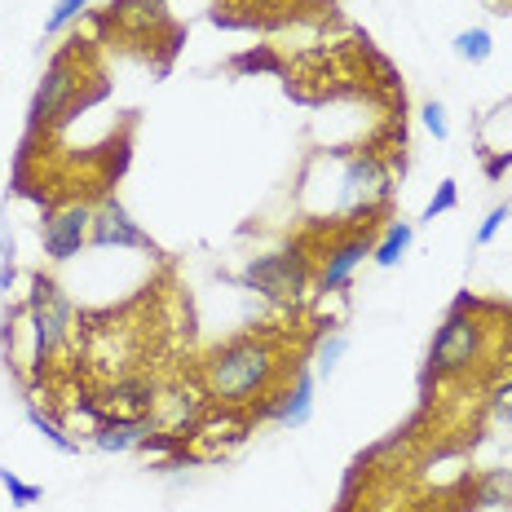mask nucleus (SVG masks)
<instances>
[{"label": "nucleus", "instance_id": "nucleus-1", "mask_svg": "<svg viewBox=\"0 0 512 512\" xmlns=\"http://www.w3.org/2000/svg\"><path fill=\"white\" fill-rule=\"evenodd\" d=\"M279 376H283V345L270 336L226 340L199 367L204 393L221 407H252L256 398H270Z\"/></svg>", "mask_w": 512, "mask_h": 512}, {"label": "nucleus", "instance_id": "nucleus-2", "mask_svg": "<svg viewBox=\"0 0 512 512\" xmlns=\"http://www.w3.org/2000/svg\"><path fill=\"white\" fill-rule=\"evenodd\" d=\"M490 349V323L473 314V301H464L442 318L437 327L433 345H429V376L437 380H455V376H468V371L482 367Z\"/></svg>", "mask_w": 512, "mask_h": 512}, {"label": "nucleus", "instance_id": "nucleus-3", "mask_svg": "<svg viewBox=\"0 0 512 512\" xmlns=\"http://www.w3.org/2000/svg\"><path fill=\"white\" fill-rule=\"evenodd\" d=\"M27 327H31V362L45 367L49 358H58L67 349L71 332H76V305L62 292L49 274H31V292H27Z\"/></svg>", "mask_w": 512, "mask_h": 512}, {"label": "nucleus", "instance_id": "nucleus-4", "mask_svg": "<svg viewBox=\"0 0 512 512\" xmlns=\"http://www.w3.org/2000/svg\"><path fill=\"white\" fill-rule=\"evenodd\" d=\"M314 274H318L314 261H309L305 248L296 243V248L252 256V261L243 265L239 283L248 287V292H261L265 301H274V305H301L309 296V287H314Z\"/></svg>", "mask_w": 512, "mask_h": 512}, {"label": "nucleus", "instance_id": "nucleus-5", "mask_svg": "<svg viewBox=\"0 0 512 512\" xmlns=\"http://www.w3.org/2000/svg\"><path fill=\"white\" fill-rule=\"evenodd\" d=\"M80 49H62L58 58L45 67V80H40L36 98H31V111H27V137H40L49 128H58L67 120L71 102L80 93Z\"/></svg>", "mask_w": 512, "mask_h": 512}, {"label": "nucleus", "instance_id": "nucleus-6", "mask_svg": "<svg viewBox=\"0 0 512 512\" xmlns=\"http://www.w3.org/2000/svg\"><path fill=\"white\" fill-rule=\"evenodd\" d=\"M389 195H393L389 168H384L376 155L371 151L345 155V177H340V212H345V217L371 221L389 204Z\"/></svg>", "mask_w": 512, "mask_h": 512}, {"label": "nucleus", "instance_id": "nucleus-7", "mask_svg": "<svg viewBox=\"0 0 512 512\" xmlns=\"http://www.w3.org/2000/svg\"><path fill=\"white\" fill-rule=\"evenodd\" d=\"M89 226H93V204H58L40 221V243H45L49 261H76L89 248Z\"/></svg>", "mask_w": 512, "mask_h": 512}, {"label": "nucleus", "instance_id": "nucleus-8", "mask_svg": "<svg viewBox=\"0 0 512 512\" xmlns=\"http://www.w3.org/2000/svg\"><path fill=\"white\" fill-rule=\"evenodd\" d=\"M371 248H376V239L367 234V226L354 230V234H345V239H336L332 248L323 252V261H318L314 287H318V292H340V287L354 279L358 265L371 256Z\"/></svg>", "mask_w": 512, "mask_h": 512}, {"label": "nucleus", "instance_id": "nucleus-9", "mask_svg": "<svg viewBox=\"0 0 512 512\" xmlns=\"http://www.w3.org/2000/svg\"><path fill=\"white\" fill-rule=\"evenodd\" d=\"M89 248H133V252H151V239L146 230L128 217V208L120 199H102L93 208V226H89Z\"/></svg>", "mask_w": 512, "mask_h": 512}, {"label": "nucleus", "instance_id": "nucleus-10", "mask_svg": "<svg viewBox=\"0 0 512 512\" xmlns=\"http://www.w3.org/2000/svg\"><path fill=\"white\" fill-rule=\"evenodd\" d=\"M93 446L106 455H124L137 451L155 437V415H106L102 424H93Z\"/></svg>", "mask_w": 512, "mask_h": 512}, {"label": "nucleus", "instance_id": "nucleus-11", "mask_svg": "<svg viewBox=\"0 0 512 512\" xmlns=\"http://www.w3.org/2000/svg\"><path fill=\"white\" fill-rule=\"evenodd\" d=\"M155 402H159V384L151 376H120L102 393L106 415H151Z\"/></svg>", "mask_w": 512, "mask_h": 512}, {"label": "nucleus", "instance_id": "nucleus-12", "mask_svg": "<svg viewBox=\"0 0 512 512\" xmlns=\"http://www.w3.org/2000/svg\"><path fill=\"white\" fill-rule=\"evenodd\" d=\"M270 415L283 424V429H305L314 420V371H296V380L279 393V402L270 407Z\"/></svg>", "mask_w": 512, "mask_h": 512}, {"label": "nucleus", "instance_id": "nucleus-13", "mask_svg": "<svg viewBox=\"0 0 512 512\" xmlns=\"http://www.w3.org/2000/svg\"><path fill=\"white\" fill-rule=\"evenodd\" d=\"M411 239H415V226H411V221H389V226H384V234L376 239V248H371V261H376L380 270H393V265L407 256Z\"/></svg>", "mask_w": 512, "mask_h": 512}, {"label": "nucleus", "instance_id": "nucleus-14", "mask_svg": "<svg viewBox=\"0 0 512 512\" xmlns=\"http://www.w3.org/2000/svg\"><path fill=\"white\" fill-rule=\"evenodd\" d=\"M345 349H349V336L345 332H332V336H323L318 340V349H314V380H332L336 376V367H340V358H345Z\"/></svg>", "mask_w": 512, "mask_h": 512}, {"label": "nucleus", "instance_id": "nucleus-15", "mask_svg": "<svg viewBox=\"0 0 512 512\" xmlns=\"http://www.w3.org/2000/svg\"><path fill=\"white\" fill-rule=\"evenodd\" d=\"M455 53L464 62H473V67H482V62H490V53H495V40H490L486 27H468L455 36Z\"/></svg>", "mask_w": 512, "mask_h": 512}, {"label": "nucleus", "instance_id": "nucleus-16", "mask_svg": "<svg viewBox=\"0 0 512 512\" xmlns=\"http://www.w3.org/2000/svg\"><path fill=\"white\" fill-rule=\"evenodd\" d=\"M27 420L36 424V429H40V437H49V442L58 446L62 455H76V451H80V446H76V437H67V429H62V424L53 420V415H45V411H40L36 402H31V407H27Z\"/></svg>", "mask_w": 512, "mask_h": 512}, {"label": "nucleus", "instance_id": "nucleus-17", "mask_svg": "<svg viewBox=\"0 0 512 512\" xmlns=\"http://www.w3.org/2000/svg\"><path fill=\"white\" fill-rule=\"evenodd\" d=\"M0 486L9 490V504H14V508H31V504H40V495H45V486L23 482V477L9 473V468H0Z\"/></svg>", "mask_w": 512, "mask_h": 512}, {"label": "nucleus", "instance_id": "nucleus-18", "mask_svg": "<svg viewBox=\"0 0 512 512\" xmlns=\"http://www.w3.org/2000/svg\"><path fill=\"white\" fill-rule=\"evenodd\" d=\"M93 0H58V5L49 9L45 18V36H58V31H67L76 18H84V9H89Z\"/></svg>", "mask_w": 512, "mask_h": 512}, {"label": "nucleus", "instance_id": "nucleus-19", "mask_svg": "<svg viewBox=\"0 0 512 512\" xmlns=\"http://www.w3.org/2000/svg\"><path fill=\"white\" fill-rule=\"evenodd\" d=\"M451 208H460V181L446 177L442 186H437V195L424 204V217L420 221H433V217H442V212H451Z\"/></svg>", "mask_w": 512, "mask_h": 512}, {"label": "nucleus", "instance_id": "nucleus-20", "mask_svg": "<svg viewBox=\"0 0 512 512\" xmlns=\"http://www.w3.org/2000/svg\"><path fill=\"white\" fill-rule=\"evenodd\" d=\"M420 120H424V128H429L433 142H446V137H451V124H446V106L442 102H424Z\"/></svg>", "mask_w": 512, "mask_h": 512}, {"label": "nucleus", "instance_id": "nucleus-21", "mask_svg": "<svg viewBox=\"0 0 512 512\" xmlns=\"http://www.w3.org/2000/svg\"><path fill=\"white\" fill-rule=\"evenodd\" d=\"M508 217H512V204L490 208V212H486V221H482V226H477V248H486V243H495V234L508 226Z\"/></svg>", "mask_w": 512, "mask_h": 512}, {"label": "nucleus", "instance_id": "nucleus-22", "mask_svg": "<svg viewBox=\"0 0 512 512\" xmlns=\"http://www.w3.org/2000/svg\"><path fill=\"white\" fill-rule=\"evenodd\" d=\"M14 279H18V270H14V261H0V292H14Z\"/></svg>", "mask_w": 512, "mask_h": 512}, {"label": "nucleus", "instance_id": "nucleus-23", "mask_svg": "<svg viewBox=\"0 0 512 512\" xmlns=\"http://www.w3.org/2000/svg\"><path fill=\"white\" fill-rule=\"evenodd\" d=\"M239 9H265V5H274V0H234Z\"/></svg>", "mask_w": 512, "mask_h": 512}, {"label": "nucleus", "instance_id": "nucleus-24", "mask_svg": "<svg viewBox=\"0 0 512 512\" xmlns=\"http://www.w3.org/2000/svg\"><path fill=\"white\" fill-rule=\"evenodd\" d=\"M495 5H499V0H495Z\"/></svg>", "mask_w": 512, "mask_h": 512}]
</instances>
